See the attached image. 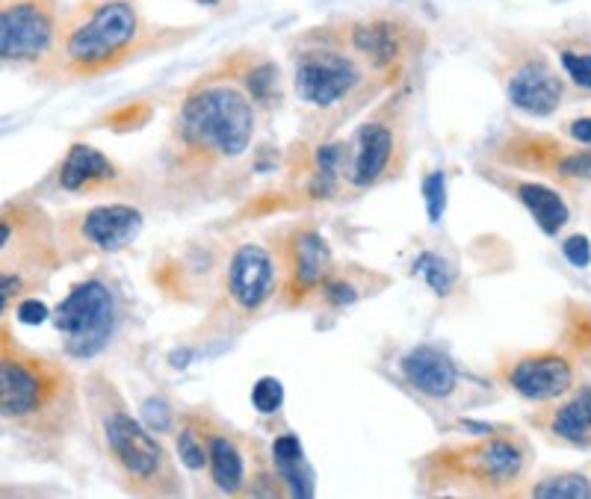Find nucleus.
I'll use <instances>...</instances> for the list:
<instances>
[{"instance_id": "1", "label": "nucleus", "mask_w": 591, "mask_h": 499, "mask_svg": "<svg viewBox=\"0 0 591 499\" xmlns=\"http://www.w3.org/2000/svg\"><path fill=\"white\" fill-rule=\"evenodd\" d=\"M0 411L21 435L63 440L77 420V393L66 367L3 340Z\"/></svg>"}, {"instance_id": "2", "label": "nucleus", "mask_w": 591, "mask_h": 499, "mask_svg": "<svg viewBox=\"0 0 591 499\" xmlns=\"http://www.w3.org/2000/svg\"><path fill=\"white\" fill-rule=\"evenodd\" d=\"M142 42L133 0H86L60 30L57 65L68 77H98L122 65Z\"/></svg>"}, {"instance_id": "3", "label": "nucleus", "mask_w": 591, "mask_h": 499, "mask_svg": "<svg viewBox=\"0 0 591 499\" xmlns=\"http://www.w3.org/2000/svg\"><path fill=\"white\" fill-rule=\"evenodd\" d=\"M89 405L95 411V423L104 440V449L122 479L136 494H175L181 491V479L172 467V458L136 417L128 414L113 384H95L89 390Z\"/></svg>"}, {"instance_id": "4", "label": "nucleus", "mask_w": 591, "mask_h": 499, "mask_svg": "<svg viewBox=\"0 0 591 499\" xmlns=\"http://www.w3.org/2000/svg\"><path fill=\"white\" fill-rule=\"evenodd\" d=\"M175 130L187 151L234 160L252 145L255 110L240 89L228 83H204L184 98Z\"/></svg>"}, {"instance_id": "5", "label": "nucleus", "mask_w": 591, "mask_h": 499, "mask_svg": "<svg viewBox=\"0 0 591 499\" xmlns=\"http://www.w3.org/2000/svg\"><path fill=\"white\" fill-rule=\"evenodd\" d=\"M116 322H119L116 296L98 278H86L74 284L54 313V325L66 337V352L77 361H89L101 355L116 331Z\"/></svg>"}, {"instance_id": "6", "label": "nucleus", "mask_w": 591, "mask_h": 499, "mask_svg": "<svg viewBox=\"0 0 591 499\" xmlns=\"http://www.w3.org/2000/svg\"><path fill=\"white\" fill-rule=\"evenodd\" d=\"M57 0H3L0 3V57L3 63H39L60 42Z\"/></svg>"}, {"instance_id": "7", "label": "nucleus", "mask_w": 591, "mask_h": 499, "mask_svg": "<svg viewBox=\"0 0 591 499\" xmlns=\"http://www.w3.org/2000/svg\"><path fill=\"white\" fill-rule=\"evenodd\" d=\"M358 83H361V68L355 65L352 57L340 51L314 48L296 60L293 89H296V98L311 107L329 110L334 104L346 101Z\"/></svg>"}, {"instance_id": "8", "label": "nucleus", "mask_w": 591, "mask_h": 499, "mask_svg": "<svg viewBox=\"0 0 591 499\" xmlns=\"http://www.w3.org/2000/svg\"><path fill=\"white\" fill-rule=\"evenodd\" d=\"M441 464L453 473H464L479 485H512L526 464L524 446L515 437H488L476 446L447 449L438 455Z\"/></svg>"}, {"instance_id": "9", "label": "nucleus", "mask_w": 591, "mask_h": 499, "mask_svg": "<svg viewBox=\"0 0 591 499\" xmlns=\"http://www.w3.org/2000/svg\"><path fill=\"white\" fill-rule=\"evenodd\" d=\"M503 381L524 399L550 402V399L565 396L574 387V367L568 358L556 352H532L506 364Z\"/></svg>"}, {"instance_id": "10", "label": "nucleus", "mask_w": 591, "mask_h": 499, "mask_svg": "<svg viewBox=\"0 0 591 499\" xmlns=\"http://www.w3.org/2000/svg\"><path fill=\"white\" fill-rule=\"evenodd\" d=\"M228 296L243 313L261 311L275 293V263L261 246H240L228 263Z\"/></svg>"}, {"instance_id": "11", "label": "nucleus", "mask_w": 591, "mask_h": 499, "mask_svg": "<svg viewBox=\"0 0 591 499\" xmlns=\"http://www.w3.org/2000/svg\"><path fill=\"white\" fill-rule=\"evenodd\" d=\"M142 231V213L131 204H98L77 216L74 234L98 251H119L131 246Z\"/></svg>"}, {"instance_id": "12", "label": "nucleus", "mask_w": 591, "mask_h": 499, "mask_svg": "<svg viewBox=\"0 0 591 499\" xmlns=\"http://www.w3.org/2000/svg\"><path fill=\"white\" fill-rule=\"evenodd\" d=\"M506 95L512 107L529 116H550L559 110L562 101V80L541 60L524 63L506 83Z\"/></svg>"}, {"instance_id": "13", "label": "nucleus", "mask_w": 591, "mask_h": 499, "mask_svg": "<svg viewBox=\"0 0 591 499\" xmlns=\"http://www.w3.org/2000/svg\"><path fill=\"white\" fill-rule=\"evenodd\" d=\"M396 157V133L385 122H367L358 127L355 136V154H352V169L349 181L355 187H373L379 184Z\"/></svg>"}, {"instance_id": "14", "label": "nucleus", "mask_w": 591, "mask_h": 499, "mask_svg": "<svg viewBox=\"0 0 591 499\" xmlns=\"http://www.w3.org/2000/svg\"><path fill=\"white\" fill-rule=\"evenodd\" d=\"M402 375L405 381L432 399H447L456 387H459V370L453 364V358L435 346H414L405 352L402 358Z\"/></svg>"}, {"instance_id": "15", "label": "nucleus", "mask_w": 591, "mask_h": 499, "mask_svg": "<svg viewBox=\"0 0 591 499\" xmlns=\"http://www.w3.org/2000/svg\"><path fill=\"white\" fill-rule=\"evenodd\" d=\"M329 272L331 251L323 234L314 228L296 231L293 243H290V278H293L296 290L299 293H311L317 287L323 290V284L329 281Z\"/></svg>"}, {"instance_id": "16", "label": "nucleus", "mask_w": 591, "mask_h": 499, "mask_svg": "<svg viewBox=\"0 0 591 499\" xmlns=\"http://www.w3.org/2000/svg\"><path fill=\"white\" fill-rule=\"evenodd\" d=\"M116 175L119 172H116V166H113L110 157H104L92 145L74 142L68 148L63 166H60V187L66 189V192H83V189L110 184Z\"/></svg>"}, {"instance_id": "17", "label": "nucleus", "mask_w": 591, "mask_h": 499, "mask_svg": "<svg viewBox=\"0 0 591 499\" xmlns=\"http://www.w3.org/2000/svg\"><path fill=\"white\" fill-rule=\"evenodd\" d=\"M207 470L222 494H240L246 485V461L234 437L207 429Z\"/></svg>"}, {"instance_id": "18", "label": "nucleus", "mask_w": 591, "mask_h": 499, "mask_svg": "<svg viewBox=\"0 0 591 499\" xmlns=\"http://www.w3.org/2000/svg\"><path fill=\"white\" fill-rule=\"evenodd\" d=\"M272 464L278 479L287 485L290 497H314V470L302 452V443L296 435H278L272 440Z\"/></svg>"}, {"instance_id": "19", "label": "nucleus", "mask_w": 591, "mask_h": 499, "mask_svg": "<svg viewBox=\"0 0 591 499\" xmlns=\"http://www.w3.org/2000/svg\"><path fill=\"white\" fill-rule=\"evenodd\" d=\"M352 48L376 68H385L402 54V30L394 21H361L349 33Z\"/></svg>"}, {"instance_id": "20", "label": "nucleus", "mask_w": 591, "mask_h": 499, "mask_svg": "<svg viewBox=\"0 0 591 499\" xmlns=\"http://www.w3.org/2000/svg\"><path fill=\"white\" fill-rule=\"evenodd\" d=\"M512 189H515V198L532 213L535 225L547 237H556L568 225L571 210H568L565 198L556 189L544 187V184H532V181H518V184H512Z\"/></svg>"}, {"instance_id": "21", "label": "nucleus", "mask_w": 591, "mask_h": 499, "mask_svg": "<svg viewBox=\"0 0 591 499\" xmlns=\"http://www.w3.org/2000/svg\"><path fill=\"white\" fill-rule=\"evenodd\" d=\"M550 432L568 443H589L591 440V387H583L574 399H568L550 423Z\"/></svg>"}, {"instance_id": "22", "label": "nucleus", "mask_w": 591, "mask_h": 499, "mask_svg": "<svg viewBox=\"0 0 591 499\" xmlns=\"http://www.w3.org/2000/svg\"><path fill=\"white\" fill-rule=\"evenodd\" d=\"M532 497L541 499H589L591 482L580 473H562V476H550L544 482H538L532 488Z\"/></svg>"}, {"instance_id": "23", "label": "nucleus", "mask_w": 591, "mask_h": 499, "mask_svg": "<svg viewBox=\"0 0 591 499\" xmlns=\"http://www.w3.org/2000/svg\"><path fill=\"white\" fill-rule=\"evenodd\" d=\"M175 443H178V458H181L184 467H190V470L207 467V432L198 429L196 420H187L178 429Z\"/></svg>"}, {"instance_id": "24", "label": "nucleus", "mask_w": 591, "mask_h": 499, "mask_svg": "<svg viewBox=\"0 0 591 499\" xmlns=\"http://www.w3.org/2000/svg\"><path fill=\"white\" fill-rule=\"evenodd\" d=\"M414 269L426 278V284L435 290V293H441V296H447L450 290H453V281H456V275H453V269L438 257V254H423L417 263H414Z\"/></svg>"}, {"instance_id": "25", "label": "nucleus", "mask_w": 591, "mask_h": 499, "mask_svg": "<svg viewBox=\"0 0 591 499\" xmlns=\"http://www.w3.org/2000/svg\"><path fill=\"white\" fill-rule=\"evenodd\" d=\"M423 198H426L429 222L438 225L444 219V210H447V181H444V172H429L423 178Z\"/></svg>"}, {"instance_id": "26", "label": "nucleus", "mask_w": 591, "mask_h": 499, "mask_svg": "<svg viewBox=\"0 0 591 499\" xmlns=\"http://www.w3.org/2000/svg\"><path fill=\"white\" fill-rule=\"evenodd\" d=\"M281 402H284V387H281L278 378L263 375V378L255 381V387H252V405H255V411H261V414H275V411L281 408Z\"/></svg>"}, {"instance_id": "27", "label": "nucleus", "mask_w": 591, "mask_h": 499, "mask_svg": "<svg viewBox=\"0 0 591 499\" xmlns=\"http://www.w3.org/2000/svg\"><path fill=\"white\" fill-rule=\"evenodd\" d=\"M275 80H278V71L272 63L255 65L249 74H246V86L252 92L255 101H266L269 98V89H275Z\"/></svg>"}, {"instance_id": "28", "label": "nucleus", "mask_w": 591, "mask_h": 499, "mask_svg": "<svg viewBox=\"0 0 591 499\" xmlns=\"http://www.w3.org/2000/svg\"><path fill=\"white\" fill-rule=\"evenodd\" d=\"M562 68L568 71V77L580 86V89H589L591 92V54H577V51H562Z\"/></svg>"}, {"instance_id": "29", "label": "nucleus", "mask_w": 591, "mask_h": 499, "mask_svg": "<svg viewBox=\"0 0 591 499\" xmlns=\"http://www.w3.org/2000/svg\"><path fill=\"white\" fill-rule=\"evenodd\" d=\"M559 178H586L591 181V151H571L559 163Z\"/></svg>"}, {"instance_id": "30", "label": "nucleus", "mask_w": 591, "mask_h": 499, "mask_svg": "<svg viewBox=\"0 0 591 499\" xmlns=\"http://www.w3.org/2000/svg\"><path fill=\"white\" fill-rule=\"evenodd\" d=\"M565 257H568V263L571 266H577V269H586L591 263V246H589V237H583V234H574V237H568L565 240Z\"/></svg>"}, {"instance_id": "31", "label": "nucleus", "mask_w": 591, "mask_h": 499, "mask_svg": "<svg viewBox=\"0 0 591 499\" xmlns=\"http://www.w3.org/2000/svg\"><path fill=\"white\" fill-rule=\"evenodd\" d=\"M45 316H48V308H45L42 302H36V299H24V302L18 305V319H21L24 325H42Z\"/></svg>"}, {"instance_id": "32", "label": "nucleus", "mask_w": 591, "mask_h": 499, "mask_svg": "<svg viewBox=\"0 0 591 499\" xmlns=\"http://www.w3.org/2000/svg\"><path fill=\"white\" fill-rule=\"evenodd\" d=\"M568 133H571L577 142L591 145V116H586V119H574V122L568 125Z\"/></svg>"}, {"instance_id": "33", "label": "nucleus", "mask_w": 591, "mask_h": 499, "mask_svg": "<svg viewBox=\"0 0 591 499\" xmlns=\"http://www.w3.org/2000/svg\"><path fill=\"white\" fill-rule=\"evenodd\" d=\"M193 3H201V6H219L222 0H193Z\"/></svg>"}]
</instances>
